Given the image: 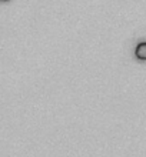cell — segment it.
I'll return each mask as SVG.
<instances>
[{
    "label": "cell",
    "mask_w": 146,
    "mask_h": 157,
    "mask_svg": "<svg viewBox=\"0 0 146 157\" xmlns=\"http://www.w3.org/2000/svg\"><path fill=\"white\" fill-rule=\"evenodd\" d=\"M2 2H7V0H2Z\"/></svg>",
    "instance_id": "7a4b0ae2"
},
{
    "label": "cell",
    "mask_w": 146,
    "mask_h": 157,
    "mask_svg": "<svg viewBox=\"0 0 146 157\" xmlns=\"http://www.w3.org/2000/svg\"><path fill=\"white\" fill-rule=\"evenodd\" d=\"M135 56L138 60H142V62H146V41H142L136 46L135 49Z\"/></svg>",
    "instance_id": "6da1fadb"
}]
</instances>
